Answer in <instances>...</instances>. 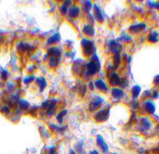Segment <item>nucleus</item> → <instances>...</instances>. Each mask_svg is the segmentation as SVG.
Here are the masks:
<instances>
[{
  "mask_svg": "<svg viewBox=\"0 0 159 154\" xmlns=\"http://www.w3.org/2000/svg\"><path fill=\"white\" fill-rule=\"evenodd\" d=\"M94 16L96 18V21L100 22L104 20V16H103L101 10L97 5L94 6Z\"/></svg>",
  "mask_w": 159,
  "mask_h": 154,
  "instance_id": "6e6552de",
  "label": "nucleus"
},
{
  "mask_svg": "<svg viewBox=\"0 0 159 154\" xmlns=\"http://www.w3.org/2000/svg\"><path fill=\"white\" fill-rule=\"evenodd\" d=\"M121 60V57L120 55H119V54H115V56H114V65H115V67H117L119 63H120V60Z\"/></svg>",
  "mask_w": 159,
  "mask_h": 154,
  "instance_id": "a211bd4d",
  "label": "nucleus"
},
{
  "mask_svg": "<svg viewBox=\"0 0 159 154\" xmlns=\"http://www.w3.org/2000/svg\"><path fill=\"white\" fill-rule=\"evenodd\" d=\"M60 36L58 34H54L52 37H51L50 39H49V42L50 43L57 42L60 40Z\"/></svg>",
  "mask_w": 159,
  "mask_h": 154,
  "instance_id": "dca6fc26",
  "label": "nucleus"
},
{
  "mask_svg": "<svg viewBox=\"0 0 159 154\" xmlns=\"http://www.w3.org/2000/svg\"><path fill=\"white\" fill-rule=\"evenodd\" d=\"M146 25L145 24L141 23V24H135L131 26L130 27V31L132 33H138L141 32V31L144 29L145 28Z\"/></svg>",
  "mask_w": 159,
  "mask_h": 154,
  "instance_id": "1a4fd4ad",
  "label": "nucleus"
},
{
  "mask_svg": "<svg viewBox=\"0 0 159 154\" xmlns=\"http://www.w3.org/2000/svg\"><path fill=\"white\" fill-rule=\"evenodd\" d=\"M83 32L86 35H89V36H93L94 34V29L93 27V26H91V25L88 24L85 26L83 29Z\"/></svg>",
  "mask_w": 159,
  "mask_h": 154,
  "instance_id": "9b49d317",
  "label": "nucleus"
},
{
  "mask_svg": "<svg viewBox=\"0 0 159 154\" xmlns=\"http://www.w3.org/2000/svg\"><path fill=\"white\" fill-rule=\"evenodd\" d=\"M148 41L150 42L155 43L157 42L158 41V34L157 31H153L152 33L149 35Z\"/></svg>",
  "mask_w": 159,
  "mask_h": 154,
  "instance_id": "4468645a",
  "label": "nucleus"
},
{
  "mask_svg": "<svg viewBox=\"0 0 159 154\" xmlns=\"http://www.w3.org/2000/svg\"><path fill=\"white\" fill-rule=\"evenodd\" d=\"M111 94L115 99L121 100L124 96V92L122 89L114 88L111 90Z\"/></svg>",
  "mask_w": 159,
  "mask_h": 154,
  "instance_id": "423d86ee",
  "label": "nucleus"
},
{
  "mask_svg": "<svg viewBox=\"0 0 159 154\" xmlns=\"http://www.w3.org/2000/svg\"><path fill=\"white\" fill-rule=\"evenodd\" d=\"M103 98H101L100 96H95L91 100V102L90 104V109L91 111H94L97 110L103 103Z\"/></svg>",
  "mask_w": 159,
  "mask_h": 154,
  "instance_id": "7ed1b4c3",
  "label": "nucleus"
},
{
  "mask_svg": "<svg viewBox=\"0 0 159 154\" xmlns=\"http://www.w3.org/2000/svg\"><path fill=\"white\" fill-rule=\"evenodd\" d=\"M91 7H92V5H91V2L90 1H86L84 5H83V9H84L85 11L88 12L89 11H90Z\"/></svg>",
  "mask_w": 159,
  "mask_h": 154,
  "instance_id": "f3484780",
  "label": "nucleus"
},
{
  "mask_svg": "<svg viewBox=\"0 0 159 154\" xmlns=\"http://www.w3.org/2000/svg\"><path fill=\"white\" fill-rule=\"evenodd\" d=\"M128 84H129V82L126 80V79H121L119 85H121L122 87H124V85H126V86H128Z\"/></svg>",
  "mask_w": 159,
  "mask_h": 154,
  "instance_id": "6ab92c4d",
  "label": "nucleus"
},
{
  "mask_svg": "<svg viewBox=\"0 0 159 154\" xmlns=\"http://www.w3.org/2000/svg\"><path fill=\"white\" fill-rule=\"evenodd\" d=\"M94 60H91L89 63L86 64V74L88 75H94L98 72L100 68V64L98 60H96V57H95Z\"/></svg>",
  "mask_w": 159,
  "mask_h": 154,
  "instance_id": "f257e3e1",
  "label": "nucleus"
},
{
  "mask_svg": "<svg viewBox=\"0 0 159 154\" xmlns=\"http://www.w3.org/2000/svg\"><path fill=\"white\" fill-rule=\"evenodd\" d=\"M141 88L139 86L135 85L134 86L132 90V95L134 99H136V98H137L139 96V94L141 93Z\"/></svg>",
  "mask_w": 159,
  "mask_h": 154,
  "instance_id": "2eb2a0df",
  "label": "nucleus"
},
{
  "mask_svg": "<svg viewBox=\"0 0 159 154\" xmlns=\"http://www.w3.org/2000/svg\"><path fill=\"white\" fill-rule=\"evenodd\" d=\"M121 79L119 78L118 77V74L116 73H113L111 74V76L109 78V83L111 85L113 86H116L118 85H119V83H120Z\"/></svg>",
  "mask_w": 159,
  "mask_h": 154,
  "instance_id": "f8f14e48",
  "label": "nucleus"
},
{
  "mask_svg": "<svg viewBox=\"0 0 159 154\" xmlns=\"http://www.w3.org/2000/svg\"><path fill=\"white\" fill-rule=\"evenodd\" d=\"M67 113V111H62L60 113L58 114V115L57 116V119L59 121L62 122V119H63V116L65 115V114Z\"/></svg>",
  "mask_w": 159,
  "mask_h": 154,
  "instance_id": "aec40b11",
  "label": "nucleus"
},
{
  "mask_svg": "<svg viewBox=\"0 0 159 154\" xmlns=\"http://www.w3.org/2000/svg\"><path fill=\"white\" fill-rule=\"evenodd\" d=\"M121 47V45L116 41L112 40L108 43V48L111 52L113 54H118L120 52Z\"/></svg>",
  "mask_w": 159,
  "mask_h": 154,
  "instance_id": "39448f33",
  "label": "nucleus"
},
{
  "mask_svg": "<svg viewBox=\"0 0 159 154\" xmlns=\"http://www.w3.org/2000/svg\"><path fill=\"white\" fill-rule=\"evenodd\" d=\"M154 83L156 84V85L159 84V75L157 76L156 77V78H154Z\"/></svg>",
  "mask_w": 159,
  "mask_h": 154,
  "instance_id": "412c9836",
  "label": "nucleus"
},
{
  "mask_svg": "<svg viewBox=\"0 0 159 154\" xmlns=\"http://www.w3.org/2000/svg\"><path fill=\"white\" fill-rule=\"evenodd\" d=\"M79 13H80V9L77 6L71 7L69 9V14L71 18H75L78 16Z\"/></svg>",
  "mask_w": 159,
  "mask_h": 154,
  "instance_id": "ddd939ff",
  "label": "nucleus"
},
{
  "mask_svg": "<svg viewBox=\"0 0 159 154\" xmlns=\"http://www.w3.org/2000/svg\"><path fill=\"white\" fill-rule=\"evenodd\" d=\"M109 110L108 108H106V109H103L96 114L95 115V119L97 121H105L107 117H108V116L109 114Z\"/></svg>",
  "mask_w": 159,
  "mask_h": 154,
  "instance_id": "20e7f679",
  "label": "nucleus"
},
{
  "mask_svg": "<svg viewBox=\"0 0 159 154\" xmlns=\"http://www.w3.org/2000/svg\"><path fill=\"white\" fill-rule=\"evenodd\" d=\"M95 86H96V88L98 89L99 91H100L101 92L105 93L108 92V87L105 83L103 80H100V79H98L96 81H95Z\"/></svg>",
  "mask_w": 159,
  "mask_h": 154,
  "instance_id": "0eeeda50",
  "label": "nucleus"
},
{
  "mask_svg": "<svg viewBox=\"0 0 159 154\" xmlns=\"http://www.w3.org/2000/svg\"><path fill=\"white\" fill-rule=\"evenodd\" d=\"M82 47L85 55H91L94 50V45L92 41L88 39H83L82 41Z\"/></svg>",
  "mask_w": 159,
  "mask_h": 154,
  "instance_id": "f03ea898",
  "label": "nucleus"
},
{
  "mask_svg": "<svg viewBox=\"0 0 159 154\" xmlns=\"http://www.w3.org/2000/svg\"><path fill=\"white\" fill-rule=\"evenodd\" d=\"M156 106L152 101H147L144 104V110L148 113L152 114L155 111Z\"/></svg>",
  "mask_w": 159,
  "mask_h": 154,
  "instance_id": "9d476101",
  "label": "nucleus"
}]
</instances>
